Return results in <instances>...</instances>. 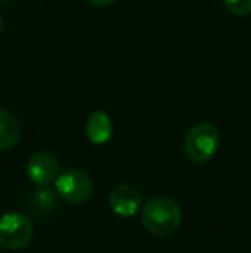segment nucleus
<instances>
[{
	"mask_svg": "<svg viewBox=\"0 0 251 253\" xmlns=\"http://www.w3.org/2000/svg\"><path fill=\"white\" fill-rule=\"evenodd\" d=\"M141 222L150 234L164 238L179 229L182 222V210L174 198L155 197L143 205Z\"/></svg>",
	"mask_w": 251,
	"mask_h": 253,
	"instance_id": "nucleus-1",
	"label": "nucleus"
},
{
	"mask_svg": "<svg viewBox=\"0 0 251 253\" xmlns=\"http://www.w3.org/2000/svg\"><path fill=\"white\" fill-rule=\"evenodd\" d=\"M220 143L218 129L210 123L194 124L184 138V152L194 164H205L215 155Z\"/></svg>",
	"mask_w": 251,
	"mask_h": 253,
	"instance_id": "nucleus-2",
	"label": "nucleus"
},
{
	"mask_svg": "<svg viewBox=\"0 0 251 253\" xmlns=\"http://www.w3.org/2000/svg\"><path fill=\"white\" fill-rule=\"evenodd\" d=\"M33 222L19 212H7L0 217V247L5 250H23L33 240Z\"/></svg>",
	"mask_w": 251,
	"mask_h": 253,
	"instance_id": "nucleus-3",
	"label": "nucleus"
},
{
	"mask_svg": "<svg viewBox=\"0 0 251 253\" xmlns=\"http://www.w3.org/2000/svg\"><path fill=\"white\" fill-rule=\"evenodd\" d=\"M57 195L71 205H81L88 202L93 193V181L86 172L79 169H71L59 174L55 179Z\"/></svg>",
	"mask_w": 251,
	"mask_h": 253,
	"instance_id": "nucleus-4",
	"label": "nucleus"
},
{
	"mask_svg": "<svg viewBox=\"0 0 251 253\" xmlns=\"http://www.w3.org/2000/svg\"><path fill=\"white\" fill-rule=\"evenodd\" d=\"M28 177L36 186H48L59 176V162L52 153L36 152L30 157L26 166Z\"/></svg>",
	"mask_w": 251,
	"mask_h": 253,
	"instance_id": "nucleus-5",
	"label": "nucleus"
},
{
	"mask_svg": "<svg viewBox=\"0 0 251 253\" xmlns=\"http://www.w3.org/2000/svg\"><path fill=\"white\" fill-rule=\"evenodd\" d=\"M108 205L119 217H133L141 207V193L133 184H117L108 193Z\"/></svg>",
	"mask_w": 251,
	"mask_h": 253,
	"instance_id": "nucleus-6",
	"label": "nucleus"
},
{
	"mask_svg": "<svg viewBox=\"0 0 251 253\" xmlns=\"http://www.w3.org/2000/svg\"><path fill=\"white\" fill-rule=\"evenodd\" d=\"M112 131V119L108 117V114L105 110H95L91 112V116L88 117L86 123V136L91 143L95 145H104L110 140Z\"/></svg>",
	"mask_w": 251,
	"mask_h": 253,
	"instance_id": "nucleus-7",
	"label": "nucleus"
},
{
	"mask_svg": "<svg viewBox=\"0 0 251 253\" xmlns=\"http://www.w3.org/2000/svg\"><path fill=\"white\" fill-rule=\"evenodd\" d=\"M21 140V123L10 110L0 109V152L14 148Z\"/></svg>",
	"mask_w": 251,
	"mask_h": 253,
	"instance_id": "nucleus-8",
	"label": "nucleus"
},
{
	"mask_svg": "<svg viewBox=\"0 0 251 253\" xmlns=\"http://www.w3.org/2000/svg\"><path fill=\"white\" fill-rule=\"evenodd\" d=\"M28 209L33 212L35 217L41 219V217L50 215L57 207V193L48 190L47 186H40L30 195L28 198Z\"/></svg>",
	"mask_w": 251,
	"mask_h": 253,
	"instance_id": "nucleus-9",
	"label": "nucleus"
},
{
	"mask_svg": "<svg viewBox=\"0 0 251 253\" xmlns=\"http://www.w3.org/2000/svg\"><path fill=\"white\" fill-rule=\"evenodd\" d=\"M222 2L232 16L245 17L251 14V0H222Z\"/></svg>",
	"mask_w": 251,
	"mask_h": 253,
	"instance_id": "nucleus-10",
	"label": "nucleus"
},
{
	"mask_svg": "<svg viewBox=\"0 0 251 253\" xmlns=\"http://www.w3.org/2000/svg\"><path fill=\"white\" fill-rule=\"evenodd\" d=\"M90 2L97 7H107V5H112L115 0H90Z\"/></svg>",
	"mask_w": 251,
	"mask_h": 253,
	"instance_id": "nucleus-11",
	"label": "nucleus"
}]
</instances>
